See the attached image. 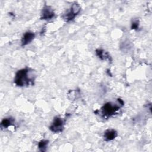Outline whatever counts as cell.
Wrapping results in <instances>:
<instances>
[{"label": "cell", "instance_id": "cell-1", "mask_svg": "<svg viewBox=\"0 0 152 152\" xmlns=\"http://www.w3.org/2000/svg\"><path fill=\"white\" fill-rule=\"evenodd\" d=\"M35 80L33 71L29 68H25L18 70L15 74L14 83L19 87L33 86Z\"/></svg>", "mask_w": 152, "mask_h": 152}, {"label": "cell", "instance_id": "cell-6", "mask_svg": "<svg viewBox=\"0 0 152 152\" xmlns=\"http://www.w3.org/2000/svg\"><path fill=\"white\" fill-rule=\"evenodd\" d=\"M35 34L33 32L31 31H26L25 33H24L22 38H21V46H24L28 43H30L34 38Z\"/></svg>", "mask_w": 152, "mask_h": 152}, {"label": "cell", "instance_id": "cell-10", "mask_svg": "<svg viewBox=\"0 0 152 152\" xmlns=\"http://www.w3.org/2000/svg\"><path fill=\"white\" fill-rule=\"evenodd\" d=\"M49 141L46 140H41L39 143H38V147L40 151H46L47 146L48 144Z\"/></svg>", "mask_w": 152, "mask_h": 152}, {"label": "cell", "instance_id": "cell-7", "mask_svg": "<svg viewBox=\"0 0 152 152\" xmlns=\"http://www.w3.org/2000/svg\"><path fill=\"white\" fill-rule=\"evenodd\" d=\"M118 135L117 132L113 129H107L103 134L104 140L106 141H110L114 140Z\"/></svg>", "mask_w": 152, "mask_h": 152}, {"label": "cell", "instance_id": "cell-8", "mask_svg": "<svg viewBox=\"0 0 152 152\" xmlns=\"http://www.w3.org/2000/svg\"><path fill=\"white\" fill-rule=\"evenodd\" d=\"M96 55L102 60H109L110 61H112L111 57L110 56L108 52H106L103 49H97L96 50Z\"/></svg>", "mask_w": 152, "mask_h": 152}, {"label": "cell", "instance_id": "cell-2", "mask_svg": "<svg viewBox=\"0 0 152 152\" xmlns=\"http://www.w3.org/2000/svg\"><path fill=\"white\" fill-rule=\"evenodd\" d=\"M118 103L107 102L103 104L100 110V114L103 118H108L115 114L124 105V102L120 99H118Z\"/></svg>", "mask_w": 152, "mask_h": 152}, {"label": "cell", "instance_id": "cell-5", "mask_svg": "<svg viewBox=\"0 0 152 152\" xmlns=\"http://www.w3.org/2000/svg\"><path fill=\"white\" fill-rule=\"evenodd\" d=\"M55 16V13L53 12L52 7L48 5H45L42 8L41 12V19L49 20L52 19Z\"/></svg>", "mask_w": 152, "mask_h": 152}, {"label": "cell", "instance_id": "cell-3", "mask_svg": "<svg viewBox=\"0 0 152 152\" xmlns=\"http://www.w3.org/2000/svg\"><path fill=\"white\" fill-rule=\"evenodd\" d=\"M81 7L77 2H74L69 10L66 11L63 15L62 18L66 21H69L74 19V18L80 13Z\"/></svg>", "mask_w": 152, "mask_h": 152}, {"label": "cell", "instance_id": "cell-9", "mask_svg": "<svg viewBox=\"0 0 152 152\" xmlns=\"http://www.w3.org/2000/svg\"><path fill=\"white\" fill-rule=\"evenodd\" d=\"M14 122V119L11 117L5 118L2 119L1 123V128L2 129H6L12 125Z\"/></svg>", "mask_w": 152, "mask_h": 152}, {"label": "cell", "instance_id": "cell-11", "mask_svg": "<svg viewBox=\"0 0 152 152\" xmlns=\"http://www.w3.org/2000/svg\"><path fill=\"white\" fill-rule=\"evenodd\" d=\"M138 27H139V21L137 20H134L131 24V28L134 30H136L138 28Z\"/></svg>", "mask_w": 152, "mask_h": 152}, {"label": "cell", "instance_id": "cell-4", "mask_svg": "<svg viewBox=\"0 0 152 152\" xmlns=\"http://www.w3.org/2000/svg\"><path fill=\"white\" fill-rule=\"evenodd\" d=\"M64 120L59 116H56L54 118L52 124L49 126V129L55 133L61 132L64 128Z\"/></svg>", "mask_w": 152, "mask_h": 152}]
</instances>
